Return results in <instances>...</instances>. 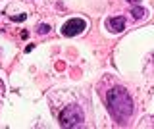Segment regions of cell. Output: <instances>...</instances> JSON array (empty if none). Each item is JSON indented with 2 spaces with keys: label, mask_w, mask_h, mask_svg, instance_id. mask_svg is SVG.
Here are the masks:
<instances>
[{
  "label": "cell",
  "mask_w": 154,
  "mask_h": 129,
  "mask_svg": "<svg viewBox=\"0 0 154 129\" xmlns=\"http://www.w3.org/2000/svg\"><path fill=\"white\" fill-rule=\"evenodd\" d=\"M106 104H108L110 114H112L118 121H125V119L133 114V100L123 87H114L112 91H108Z\"/></svg>",
  "instance_id": "6da1fadb"
},
{
  "label": "cell",
  "mask_w": 154,
  "mask_h": 129,
  "mask_svg": "<svg viewBox=\"0 0 154 129\" xmlns=\"http://www.w3.org/2000/svg\"><path fill=\"white\" fill-rule=\"evenodd\" d=\"M60 125L62 127H77L83 123L85 119V114L83 110H81V106H77V104H69V106H66L64 110H62L60 114Z\"/></svg>",
  "instance_id": "7a4b0ae2"
},
{
  "label": "cell",
  "mask_w": 154,
  "mask_h": 129,
  "mask_svg": "<svg viewBox=\"0 0 154 129\" xmlns=\"http://www.w3.org/2000/svg\"><path fill=\"white\" fill-rule=\"evenodd\" d=\"M85 27H87V23H85L83 20H79V17H73V20L66 21L64 25H62V35L73 37V35H77V33H81Z\"/></svg>",
  "instance_id": "3957f363"
},
{
  "label": "cell",
  "mask_w": 154,
  "mask_h": 129,
  "mask_svg": "<svg viewBox=\"0 0 154 129\" xmlns=\"http://www.w3.org/2000/svg\"><path fill=\"white\" fill-rule=\"evenodd\" d=\"M106 27H108L110 31H114V33H119V31H123V27H125V20L122 16L110 17V20H106Z\"/></svg>",
  "instance_id": "277c9868"
},
{
  "label": "cell",
  "mask_w": 154,
  "mask_h": 129,
  "mask_svg": "<svg viewBox=\"0 0 154 129\" xmlns=\"http://www.w3.org/2000/svg\"><path fill=\"white\" fill-rule=\"evenodd\" d=\"M131 14H133L135 20H143V17H146V10H144V8H139V6H135L131 10Z\"/></svg>",
  "instance_id": "5b68a950"
},
{
  "label": "cell",
  "mask_w": 154,
  "mask_h": 129,
  "mask_svg": "<svg viewBox=\"0 0 154 129\" xmlns=\"http://www.w3.org/2000/svg\"><path fill=\"white\" fill-rule=\"evenodd\" d=\"M48 31H50V27H48V25H45V23H41V25L37 27V33H38V35H46Z\"/></svg>",
  "instance_id": "8992f818"
},
{
  "label": "cell",
  "mask_w": 154,
  "mask_h": 129,
  "mask_svg": "<svg viewBox=\"0 0 154 129\" xmlns=\"http://www.w3.org/2000/svg\"><path fill=\"white\" fill-rule=\"evenodd\" d=\"M127 2H129V4H135V6H137V4L141 2V0H127Z\"/></svg>",
  "instance_id": "52a82bcc"
}]
</instances>
